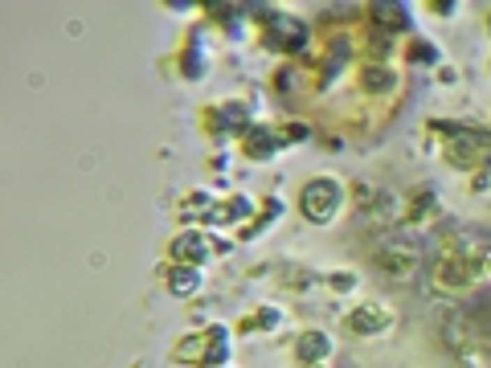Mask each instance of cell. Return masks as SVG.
<instances>
[{"instance_id": "cell-5", "label": "cell", "mask_w": 491, "mask_h": 368, "mask_svg": "<svg viewBox=\"0 0 491 368\" xmlns=\"http://www.w3.org/2000/svg\"><path fill=\"white\" fill-rule=\"evenodd\" d=\"M328 344L324 339H303V356H315V352H324Z\"/></svg>"}, {"instance_id": "cell-6", "label": "cell", "mask_w": 491, "mask_h": 368, "mask_svg": "<svg viewBox=\"0 0 491 368\" xmlns=\"http://www.w3.org/2000/svg\"><path fill=\"white\" fill-rule=\"evenodd\" d=\"M381 74H385V70H372V78H368V86H372V91H381V86H389V78H381Z\"/></svg>"}, {"instance_id": "cell-2", "label": "cell", "mask_w": 491, "mask_h": 368, "mask_svg": "<svg viewBox=\"0 0 491 368\" xmlns=\"http://www.w3.org/2000/svg\"><path fill=\"white\" fill-rule=\"evenodd\" d=\"M271 29H275V45H287V49H299L307 41V29L291 17H271Z\"/></svg>"}, {"instance_id": "cell-1", "label": "cell", "mask_w": 491, "mask_h": 368, "mask_svg": "<svg viewBox=\"0 0 491 368\" xmlns=\"http://www.w3.org/2000/svg\"><path fill=\"white\" fill-rule=\"evenodd\" d=\"M299 205H303V213L311 221H328L340 205V188L332 181H311L303 188V197H299Z\"/></svg>"}, {"instance_id": "cell-4", "label": "cell", "mask_w": 491, "mask_h": 368, "mask_svg": "<svg viewBox=\"0 0 491 368\" xmlns=\"http://www.w3.org/2000/svg\"><path fill=\"white\" fill-rule=\"evenodd\" d=\"M197 286V270L192 266H181L176 275H172V291H192Z\"/></svg>"}, {"instance_id": "cell-3", "label": "cell", "mask_w": 491, "mask_h": 368, "mask_svg": "<svg viewBox=\"0 0 491 368\" xmlns=\"http://www.w3.org/2000/svg\"><path fill=\"white\" fill-rule=\"evenodd\" d=\"M372 13H377L381 21H393V25H405V13H401V4H372Z\"/></svg>"}]
</instances>
